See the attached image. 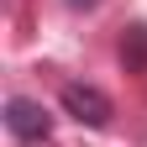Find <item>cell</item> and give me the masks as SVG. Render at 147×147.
Wrapping results in <instances>:
<instances>
[{"instance_id":"6da1fadb","label":"cell","mask_w":147,"mask_h":147,"mask_svg":"<svg viewBox=\"0 0 147 147\" xmlns=\"http://www.w3.org/2000/svg\"><path fill=\"white\" fill-rule=\"evenodd\" d=\"M58 105H63V110H68L79 126H105L110 116H116V105H110V95H105V89H95V84H79V79L58 89Z\"/></svg>"},{"instance_id":"7a4b0ae2","label":"cell","mask_w":147,"mask_h":147,"mask_svg":"<svg viewBox=\"0 0 147 147\" xmlns=\"http://www.w3.org/2000/svg\"><path fill=\"white\" fill-rule=\"evenodd\" d=\"M5 126H11V137H21V142H47V131H53V116L37 100H26V95H11L5 100Z\"/></svg>"},{"instance_id":"3957f363","label":"cell","mask_w":147,"mask_h":147,"mask_svg":"<svg viewBox=\"0 0 147 147\" xmlns=\"http://www.w3.org/2000/svg\"><path fill=\"white\" fill-rule=\"evenodd\" d=\"M121 63L131 74H147V26H131L121 37Z\"/></svg>"},{"instance_id":"277c9868","label":"cell","mask_w":147,"mask_h":147,"mask_svg":"<svg viewBox=\"0 0 147 147\" xmlns=\"http://www.w3.org/2000/svg\"><path fill=\"white\" fill-rule=\"evenodd\" d=\"M68 5H74V11H89V5H100V0H68Z\"/></svg>"}]
</instances>
